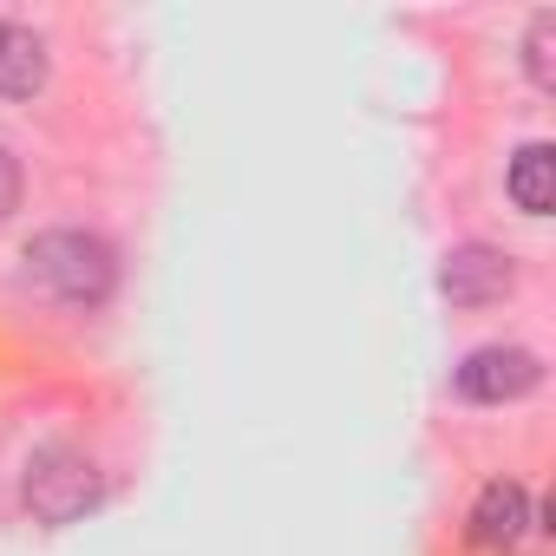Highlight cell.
<instances>
[{"label":"cell","instance_id":"6da1fadb","mask_svg":"<svg viewBox=\"0 0 556 556\" xmlns=\"http://www.w3.org/2000/svg\"><path fill=\"white\" fill-rule=\"evenodd\" d=\"M27 275H34L53 302H105L118 262H112V249H105L99 236H86V229H47V236H34V249H27Z\"/></svg>","mask_w":556,"mask_h":556},{"label":"cell","instance_id":"7a4b0ae2","mask_svg":"<svg viewBox=\"0 0 556 556\" xmlns=\"http://www.w3.org/2000/svg\"><path fill=\"white\" fill-rule=\"evenodd\" d=\"M21 497H27V510H34L40 523H73V517H86V510L99 504V465H92L86 452L47 445V452H34Z\"/></svg>","mask_w":556,"mask_h":556},{"label":"cell","instance_id":"3957f363","mask_svg":"<svg viewBox=\"0 0 556 556\" xmlns=\"http://www.w3.org/2000/svg\"><path fill=\"white\" fill-rule=\"evenodd\" d=\"M536 380H543V361H536L530 348H478V354H465V367H458V393L478 400V406L523 400V393H536Z\"/></svg>","mask_w":556,"mask_h":556},{"label":"cell","instance_id":"277c9868","mask_svg":"<svg viewBox=\"0 0 556 556\" xmlns=\"http://www.w3.org/2000/svg\"><path fill=\"white\" fill-rule=\"evenodd\" d=\"M510 282H517L510 255H504V249H484V242L452 249V255H445V268H439V289H445L458 308H484V302L510 295Z\"/></svg>","mask_w":556,"mask_h":556},{"label":"cell","instance_id":"5b68a950","mask_svg":"<svg viewBox=\"0 0 556 556\" xmlns=\"http://www.w3.org/2000/svg\"><path fill=\"white\" fill-rule=\"evenodd\" d=\"M523 523H530L523 484L497 478V484L478 491V504H471V543H478V549H517V543H523Z\"/></svg>","mask_w":556,"mask_h":556},{"label":"cell","instance_id":"8992f818","mask_svg":"<svg viewBox=\"0 0 556 556\" xmlns=\"http://www.w3.org/2000/svg\"><path fill=\"white\" fill-rule=\"evenodd\" d=\"M47 86V47L40 34L0 21V99H34Z\"/></svg>","mask_w":556,"mask_h":556},{"label":"cell","instance_id":"52a82bcc","mask_svg":"<svg viewBox=\"0 0 556 556\" xmlns=\"http://www.w3.org/2000/svg\"><path fill=\"white\" fill-rule=\"evenodd\" d=\"M510 197L523 216H549L556 203V151L549 144H523L517 164H510Z\"/></svg>","mask_w":556,"mask_h":556},{"label":"cell","instance_id":"ba28073f","mask_svg":"<svg viewBox=\"0 0 556 556\" xmlns=\"http://www.w3.org/2000/svg\"><path fill=\"white\" fill-rule=\"evenodd\" d=\"M523 60H530V79L549 92V86H556V14H536V21H530Z\"/></svg>","mask_w":556,"mask_h":556},{"label":"cell","instance_id":"9c48e42d","mask_svg":"<svg viewBox=\"0 0 556 556\" xmlns=\"http://www.w3.org/2000/svg\"><path fill=\"white\" fill-rule=\"evenodd\" d=\"M21 210V164H14V151L0 144V223H8Z\"/></svg>","mask_w":556,"mask_h":556}]
</instances>
